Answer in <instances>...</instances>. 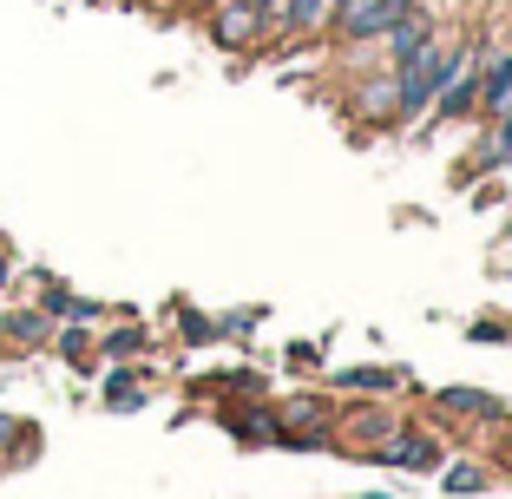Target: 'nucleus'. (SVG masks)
<instances>
[{"label": "nucleus", "mask_w": 512, "mask_h": 499, "mask_svg": "<svg viewBox=\"0 0 512 499\" xmlns=\"http://www.w3.org/2000/svg\"><path fill=\"white\" fill-rule=\"evenodd\" d=\"M447 53H453V46H447V33H440V27L427 33L414 53H401V60H394V106L421 112L427 99L440 92V79H447Z\"/></svg>", "instance_id": "nucleus-1"}, {"label": "nucleus", "mask_w": 512, "mask_h": 499, "mask_svg": "<svg viewBox=\"0 0 512 499\" xmlns=\"http://www.w3.org/2000/svg\"><path fill=\"white\" fill-rule=\"evenodd\" d=\"M407 7H414V0H342L329 27H335V40H342V46H368V40H381Z\"/></svg>", "instance_id": "nucleus-2"}, {"label": "nucleus", "mask_w": 512, "mask_h": 499, "mask_svg": "<svg viewBox=\"0 0 512 499\" xmlns=\"http://www.w3.org/2000/svg\"><path fill=\"white\" fill-rule=\"evenodd\" d=\"M440 112H447V119H467L473 106H480V46H453L447 53V79H440Z\"/></svg>", "instance_id": "nucleus-3"}, {"label": "nucleus", "mask_w": 512, "mask_h": 499, "mask_svg": "<svg viewBox=\"0 0 512 499\" xmlns=\"http://www.w3.org/2000/svg\"><path fill=\"white\" fill-rule=\"evenodd\" d=\"M211 40L224 53H250L263 40V14H256V0H217L211 7Z\"/></svg>", "instance_id": "nucleus-4"}, {"label": "nucleus", "mask_w": 512, "mask_h": 499, "mask_svg": "<svg viewBox=\"0 0 512 499\" xmlns=\"http://www.w3.org/2000/svg\"><path fill=\"white\" fill-rule=\"evenodd\" d=\"M480 112H499V119L512 112V53L480 60Z\"/></svg>", "instance_id": "nucleus-5"}, {"label": "nucleus", "mask_w": 512, "mask_h": 499, "mask_svg": "<svg viewBox=\"0 0 512 499\" xmlns=\"http://www.w3.org/2000/svg\"><path fill=\"white\" fill-rule=\"evenodd\" d=\"M427 33H434V14H427L421 0H414V7H407V14L394 20V27L381 33V40H388V53H394V60H401V53H414V46H421Z\"/></svg>", "instance_id": "nucleus-6"}, {"label": "nucleus", "mask_w": 512, "mask_h": 499, "mask_svg": "<svg viewBox=\"0 0 512 499\" xmlns=\"http://www.w3.org/2000/svg\"><path fill=\"white\" fill-rule=\"evenodd\" d=\"M440 408H460V414H499V401H486V394H467V388H447V394H440Z\"/></svg>", "instance_id": "nucleus-7"}, {"label": "nucleus", "mask_w": 512, "mask_h": 499, "mask_svg": "<svg viewBox=\"0 0 512 499\" xmlns=\"http://www.w3.org/2000/svg\"><path fill=\"white\" fill-rule=\"evenodd\" d=\"M7 329H14V342H20V348L46 342V316H14V322H7Z\"/></svg>", "instance_id": "nucleus-8"}, {"label": "nucleus", "mask_w": 512, "mask_h": 499, "mask_svg": "<svg viewBox=\"0 0 512 499\" xmlns=\"http://www.w3.org/2000/svg\"><path fill=\"white\" fill-rule=\"evenodd\" d=\"M60 348H66V355L79 362V355H86V329H66V335H60Z\"/></svg>", "instance_id": "nucleus-9"}, {"label": "nucleus", "mask_w": 512, "mask_h": 499, "mask_svg": "<svg viewBox=\"0 0 512 499\" xmlns=\"http://www.w3.org/2000/svg\"><path fill=\"white\" fill-rule=\"evenodd\" d=\"M0 289H7V263H0Z\"/></svg>", "instance_id": "nucleus-10"}, {"label": "nucleus", "mask_w": 512, "mask_h": 499, "mask_svg": "<svg viewBox=\"0 0 512 499\" xmlns=\"http://www.w3.org/2000/svg\"><path fill=\"white\" fill-rule=\"evenodd\" d=\"M335 7H342V0H335Z\"/></svg>", "instance_id": "nucleus-11"}, {"label": "nucleus", "mask_w": 512, "mask_h": 499, "mask_svg": "<svg viewBox=\"0 0 512 499\" xmlns=\"http://www.w3.org/2000/svg\"><path fill=\"white\" fill-rule=\"evenodd\" d=\"M506 119H512V112H506Z\"/></svg>", "instance_id": "nucleus-12"}]
</instances>
